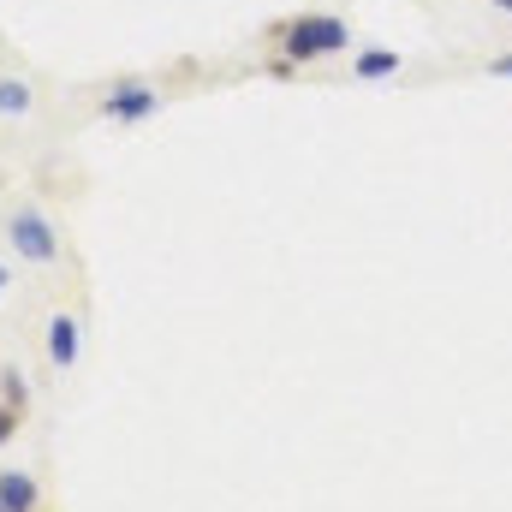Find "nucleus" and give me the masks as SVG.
Instances as JSON below:
<instances>
[{
    "mask_svg": "<svg viewBox=\"0 0 512 512\" xmlns=\"http://www.w3.org/2000/svg\"><path fill=\"white\" fill-rule=\"evenodd\" d=\"M262 42L274 54H286L292 66H316V60H334L352 48V24L340 12H292V18H274L262 30Z\"/></svg>",
    "mask_w": 512,
    "mask_h": 512,
    "instance_id": "nucleus-1",
    "label": "nucleus"
},
{
    "mask_svg": "<svg viewBox=\"0 0 512 512\" xmlns=\"http://www.w3.org/2000/svg\"><path fill=\"white\" fill-rule=\"evenodd\" d=\"M0 233H6L12 256H18V262H30V268H60V262H66L60 221H54L48 209H36V203H6Z\"/></svg>",
    "mask_w": 512,
    "mask_h": 512,
    "instance_id": "nucleus-2",
    "label": "nucleus"
},
{
    "mask_svg": "<svg viewBox=\"0 0 512 512\" xmlns=\"http://www.w3.org/2000/svg\"><path fill=\"white\" fill-rule=\"evenodd\" d=\"M96 114H102L108 126H143L149 114H161V90L143 84V78H120V84H108V90L96 96Z\"/></svg>",
    "mask_w": 512,
    "mask_h": 512,
    "instance_id": "nucleus-3",
    "label": "nucleus"
},
{
    "mask_svg": "<svg viewBox=\"0 0 512 512\" xmlns=\"http://www.w3.org/2000/svg\"><path fill=\"white\" fill-rule=\"evenodd\" d=\"M78 340H84V334H78V316H72V310H54L48 328H42L48 364H54V370H72V364H78Z\"/></svg>",
    "mask_w": 512,
    "mask_h": 512,
    "instance_id": "nucleus-4",
    "label": "nucleus"
},
{
    "mask_svg": "<svg viewBox=\"0 0 512 512\" xmlns=\"http://www.w3.org/2000/svg\"><path fill=\"white\" fill-rule=\"evenodd\" d=\"M0 501L6 512H42V483L30 471H0Z\"/></svg>",
    "mask_w": 512,
    "mask_h": 512,
    "instance_id": "nucleus-5",
    "label": "nucleus"
},
{
    "mask_svg": "<svg viewBox=\"0 0 512 512\" xmlns=\"http://www.w3.org/2000/svg\"><path fill=\"white\" fill-rule=\"evenodd\" d=\"M405 60H399V48H364L358 60H352V78H364V84H382V78H393Z\"/></svg>",
    "mask_w": 512,
    "mask_h": 512,
    "instance_id": "nucleus-6",
    "label": "nucleus"
},
{
    "mask_svg": "<svg viewBox=\"0 0 512 512\" xmlns=\"http://www.w3.org/2000/svg\"><path fill=\"white\" fill-rule=\"evenodd\" d=\"M30 108H36L30 78H0V114H6V120H24Z\"/></svg>",
    "mask_w": 512,
    "mask_h": 512,
    "instance_id": "nucleus-7",
    "label": "nucleus"
},
{
    "mask_svg": "<svg viewBox=\"0 0 512 512\" xmlns=\"http://www.w3.org/2000/svg\"><path fill=\"white\" fill-rule=\"evenodd\" d=\"M0 399H6V405H18V411H30V382H24V370H18V364H0Z\"/></svg>",
    "mask_w": 512,
    "mask_h": 512,
    "instance_id": "nucleus-8",
    "label": "nucleus"
},
{
    "mask_svg": "<svg viewBox=\"0 0 512 512\" xmlns=\"http://www.w3.org/2000/svg\"><path fill=\"white\" fill-rule=\"evenodd\" d=\"M18 429H24V411H18V405H6V399H0V447H6V441H12V435H18Z\"/></svg>",
    "mask_w": 512,
    "mask_h": 512,
    "instance_id": "nucleus-9",
    "label": "nucleus"
},
{
    "mask_svg": "<svg viewBox=\"0 0 512 512\" xmlns=\"http://www.w3.org/2000/svg\"><path fill=\"white\" fill-rule=\"evenodd\" d=\"M262 72H268V78H298V66H292L286 54H268V66H262Z\"/></svg>",
    "mask_w": 512,
    "mask_h": 512,
    "instance_id": "nucleus-10",
    "label": "nucleus"
},
{
    "mask_svg": "<svg viewBox=\"0 0 512 512\" xmlns=\"http://www.w3.org/2000/svg\"><path fill=\"white\" fill-rule=\"evenodd\" d=\"M483 72H489V78H512V54H495V60H489Z\"/></svg>",
    "mask_w": 512,
    "mask_h": 512,
    "instance_id": "nucleus-11",
    "label": "nucleus"
},
{
    "mask_svg": "<svg viewBox=\"0 0 512 512\" xmlns=\"http://www.w3.org/2000/svg\"><path fill=\"white\" fill-rule=\"evenodd\" d=\"M6 286H12V268H6V256H0V298H6Z\"/></svg>",
    "mask_w": 512,
    "mask_h": 512,
    "instance_id": "nucleus-12",
    "label": "nucleus"
},
{
    "mask_svg": "<svg viewBox=\"0 0 512 512\" xmlns=\"http://www.w3.org/2000/svg\"><path fill=\"white\" fill-rule=\"evenodd\" d=\"M495 12H512V0H495Z\"/></svg>",
    "mask_w": 512,
    "mask_h": 512,
    "instance_id": "nucleus-13",
    "label": "nucleus"
},
{
    "mask_svg": "<svg viewBox=\"0 0 512 512\" xmlns=\"http://www.w3.org/2000/svg\"><path fill=\"white\" fill-rule=\"evenodd\" d=\"M0 512H6V501H0Z\"/></svg>",
    "mask_w": 512,
    "mask_h": 512,
    "instance_id": "nucleus-14",
    "label": "nucleus"
}]
</instances>
